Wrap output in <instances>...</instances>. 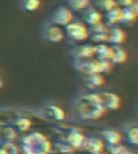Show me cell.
<instances>
[{
    "mask_svg": "<svg viewBox=\"0 0 138 154\" xmlns=\"http://www.w3.org/2000/svg\"><path fill=\"white\" fill-rule=\"evenodd\" d=\"M102 18H105V24L107 26L119 25L121 20V8L115 7L108 12H105L102 15Z\"/></svg>",
    "mask_w": 138,
    "mask_h": 154,
    "instance_id": "obj_22",
    "label": "cell"
},
{
    "mask_svg": "<svg viewBox=\"0 0 138 154\" xmlns=\"http://www.w3.org/2000/svg\"><path fill=\"white\" fill-rule=\"evenodd\" d=\"M105 150L108 154H124L126 151V148L123 144H106L105 143Z\"/></svg>",
    "mask_w": 138,
    "mask_h": 154,
    "instance_id": "obj_28",
    "label": "cell"
},
{
    "mask_svg": "<svg viewBox=\"0 0 138 154\" xmlns=\"http://www.w3.org/2000/svg\"><path fill=\"white\" fill-rule=\"evenodd\" d=\"M74 110L78 118L84 121L98 120L107 112L99 103V100L95 92L85 93L79 96L74 100Z\"/></svg>",
    "mask_w": 138,
    "mask_h": 154,
    "instance_id": "obj_1",
    "label": "cell"
},
{
    "mask_svg": "<svg viewBox=\"0 0 138 154\" xmlns=\"http://www.w3.org/2000/svg\"><path fill=\"white\" fill-rule=\"evenodd\" d=\"M43 110L46 118L55 122H63L66 119V112L57 105H54V103L45 105Z\"/></svg>",
    "mask_w": 138,
    "mask_h": 154,
    "instance_id": "obj_16",
    "label": "cell"
},
{
    "mask_svg": "<svg viewBox=\"0 0 138 154\" xmlns=\"http://www.w3.org/2000/svg\"><path fill=\"white\" fill-rule=\"evenodd\" d=\"M0 146L5 150L7 154H20V148L15 142H5Z\"/></svg>",
    "mask_w": 138,
    "mask_h": 154,
    "instance_id": "obj_29",
    "label": "cell"
},
{
    "mask_svg": "<svg viewBox=\"0 0 138 154\" xmlns=\"http://www.w3.org/2000/svg\"><path fill=\"white\" fill-rule=\"evenodd\" d=\"M89 27V38L95 43H107V30L108 26L102 21Z\"/></svg>",
    "mask_w": 138,
    "mask_h": 154,
    "instance_id": "obj_8",
    "label": "cell"
},
{
    "mask_svg": "<svg viewBox=\"0 0 138 154\" xmlns=\"http://www.w3.org/2000/svg\"><path fill=\"white\" fill-rule=\"evenodd\" d=\"M0 154H7V152H5V150L3 149L2 146H0Z\"/></svg>",
    "mask_w": 138,
    "mask_h": 154,
    "instance_id": "obj_32",
    "label": "cell"
},
{
    "mask_svg": "<svg viewBox=\"0 0 138 154\" xmlns=\"http://www.w3.org/2000/svg\"><path fill=\"white\" fill-rule=\"evenodd\" d=\"M11 126L17 133H27L33 126V121L29 118H26V116H17L12 121Z\"/></svg>",
    "mask_w": 138,
    "mask_h": 154,
    "instance_id": "obj_19",
    "label": "cell"
},
{
    "mask_svg": "<svg viewBox=\"0 0 138 154\" xmlns=\"http://www.w3.org/2000/svg\"><path fill=\"white\" fill-rule=\"evenodd\" d=\"M74 20V11H71L67 5H58L53 10L50 15L49 22L59 27H65L70 22Z\"/></svg>",
    "mask_w": 138,
    "mask_h": 154,
    "instance_id": "obj_5",
    "label": "cell"
},
{
    "mask_svg": "<svg viewBox=\"0 0 138 154\" xmlns=\"http://www.w3.org/2000/svg\"><path fill=\"white\" fill-rule=\"evenodd\" d=\"M95 93L99 100V103L106 111H114L120 108L121 99L115 93L109 91H100Z\"/></svg>",
    "mask_w": 138,
    "mask_h": 154,
    "instance_id": "obj_6",
    "label": "cell"
},
{
    "mask_svg": "<svg viewBox=\"0 0 138 154\" xmlns=\"http://www.w3.org/2000/svg\"><path fill=\"white\" fill-rule=\"evenodd\" d=\"M70 55L72 58L78 59L92 58L95 55V45L91 43L76 44L70 49Z\"/></svg>",
    "mask_w": 138,
    "mask_h": 154,
    "instance_id": "obj_10",
    "label": "cell"
},
{
    "mask_svg": "<svg viewBox=\"0 0 138 154\" xmlns=\"http://www.w3.org/2000/svg\"><path fill=\"white\" fill-rule=\"evenodd\" d=\"M95 8L99 10L100 12H108L111 9L118 7L117 3H115V0H94V5H93Z\"/></svg>",
    "mask_w": 138,
    "mask_h": 154,
    "instance_id": "obj_27",
    "label": "cell"
},
{
    "mask_svg": "<svg viewBox=\"0 0 138 154\" xmlns=\"http://www.w3.org/2000/svg\"><path fill=\"white\" fill-rule=\"evenodd\" d=\"M82 151H87L89 154H104L105 142L97 137H86Z\"/></svg>",
    "mask_w": 138,
    "mask_h": 154,
    "instance_id": "obj_13",
    "label": "cell"
},
{
    "mask_svg": "<svg viewBox=\"0 0 138 154\" xmlns=\"http://www.w3.org/2000/svg\"><path fill=\"white\" fill-rule=\"evenodd\" d=\"M80 13H81V21L86 26L94 25L102 21V13L92 5Z\"/></svg>",
    "mask_w": 138,
    "mask_h": 154,
    "instance_id": "obj_12",
    "label": "cell"
},
{
    "mask_svg": "<svg viewBox=\"0 0 138 154\" xmlns=\"http://www.w3.org/2000/svg\"><path fill=\"white\" fill-rule=\"evenodd\" d=\"M41 5H42L41 0H20V9L27 13L37 12Z\"/></svg>",
    "mask_w": 138,
    "mask_h": 154,
    "instance_id": "obj_26",
    "label": "cell"
},
{
    "mask_svg": "<svg viewBox=\"0 0 138 154\" xmlns=\"http://www.w3.org/2000/svg\"><path fill=\"white\" fill-rule=\"evenodd\" d=\"M67 7L74 12H82L92 5L91 0H67Z\"/></svg>",
    "mask_w": 138,
    "mask_h": 154,
    "instance_id": "obj_25",
    "label": "cell"
},
{
    "mask_svg": "<svg viewBox=\"0 0 138 154\" xmlns=\"http://www.w3.org/2000/svg\"><path fill=\"white\" fill-rule=\"evenodd\" d=\"M124 154H136L134 151H130V150H128V149H126V151L124 152Z\"/></svg>",
    "mask_w": 138,
    "mask_h": 154,
    "instance_id": "obj_31",
    "label": "cell"
},
{
    "mask_svg": "<svg viewBox=\"0 0 138 154\" xmlns=\"http://www.w3.org/2000/svg\"><path fill=\"white\" fill-rule=\"evenodd\" d=\"M64 138L66 139L67 142H68L76 151H77V150H81L82 151L83 144H84L85 140H86V136L84 135V133L78 128H74V127L68 129V131L66 133V136H65Z\"/></svg>",
    "mask_w": 138,
    "mask_h": 154,
    "instance_id": "obj_9",
    "label": "cell"
},
{
    "mask_svg": "<svg viewBox=\"0 0 138 154\" xmlns=\"http://www.w3.org/2000/svg\"><path fill=\"white\" fill-rule=\"evenodd\" d=\"M42 37L45 41L51 43H59L65 39L64 29L52 23H48L42 27Z\"/></svg>",
    "mask_w": 138,
    "mask_h": 154,
    "instance_id": "obj_7",
    "label": "cell"
},
{
    "mask_svg": "<svg viewBox=\"0 0 138 154\" xmlns=\"http://www.w3.org/2000/svg\"><path fill=\"white\" fill-rule=\"evenodd\" d=\"M3 86V80H2V77H1V75H0V88Z\"/></svg>",
    "mask_w": 138,
    "mask_h": 154,
    "instance_id": "obj_33",
    "label": "cell"
},
{
    "mask_svg": "<svg viewBox=\"0 0 138 154\" xmlns=\"http://www.w3.org/2000/svg\"><path fill=\"white\" fill-rule=\"evenodd\" d=\"M115 3L120 8H126L137 3V0H115Z\"/></svg>",
    "mask_w": 138,
    "mask_h": 154,
    "instance_id": "obj_30",
    "label": "cell"
},
{
    "mask_svg": "<svg viewBox=\"0 0 138 154\" xmlns=\"http://www.w3.org/2000/svg\"><path fill=\"white\" fill-rule=\"evenodd\" d=\"M110 54H111V48L107 43L95 44V58L102 59V60H109Z\"/></svg>",
    "mask_w": 138,
    "mask_h": 154,
    "instance_id": "obj_23",
    "label": "cell"
},
{
    "mask_svg": "<svg viewBox=\"0 0 138 154\" xmlns=\"http://www.w3.org/2000/svg\"><path fill=\"white\" fill-rule=\"evenodd\" d=\"M53 151L58 152L61 154H65V153H70V152H76V150L67 142V140L64 137H61V138L55 139L52 142V152Z\"/></svg>",
    "mask_w": 138,
    "mask_h": 154,
    "instance_id": "obj_21",
    "label": "cell"
},
{
    "mask_svg": "<svg viewBox=\"0 0 138 154\" xmlns=\"http://www.w3.org/2000/svg\"><path fill=\"white\" fill-rule=\"evenodd\" d=\"M124 133L126 136V141L130 144L137 146L138 144V128L136 124H130L124 128Z\"/></svg>",
    "mask_w": 138,
    "mask_h": 154,
    "instance_id": "obj_24",
    "label": "cell"
},
{
    "mask_svg": "<svg viewBox=\"0 0 138 154\" xmlns=\"http://www.w3.org/2000/svg\"><path fill=\"white\" fill-rule=\"evenodd\" d=\"M111 54H110V63L112 65L124 64L127 60V52L121 45H110Z\"/></svg>",
    "mask_w": 138,
    "mask_h": 154,
    "instance_id": "obj_17",
    "label": "cell"
},
{
    "mask_svg": "<svg viewBox=\"0 0 138 154\" xmlns=\"http://www.w3.org/2000/svg\"><path fill=\"white\" fill-rule=\"evenodd\" d=\"M138 16V3L121 8V20L119 25H132L137 20Z\"/></svg>",
    "mask_w": 138,
    "mask_h": 154,
    "instance_id": "obj_14",
    "label": "cell"
},
{
    "mask_svg": "<svg viewBox=\"0 0 138 154\" xmlns=\"http://www.w3.org/2000/svg\"><path fill=\"white\" fill-rule=\"evenodd\" d=\"M64 32L65 37L70 42H83L89 39V27L76 18L65 26Z\"/></svg>",
    "mask_w": 138,
    "mask_h": 154,
    "instance_id": "obj_4",
    "label": "cell"
},
{
    "mask_svg": "<svg viewBox=\"0 0 138 154\" xmlns=\"http://www.w3.org/2000/svg\"><path fill=\"white\" fill-rule=\"evenodd\" d=\"M126 35L120 25H110L107 30V43L110 45H121L125 41Z\"/></svg>",
    "mask_w": 138,
    "mask_h": 154,
    "instance_id": "obj_11",
    "label": "cell"
},
{
    "mask_svg": "<svg viewBox=\"0 0 138 154\" xmlns=\"http://www.w3.org/2000/svg\"><path fill=\"white\" fill-rule=\"evenodd\" d=\"M100 136L102 138V140L106 144H118L122 141V135L114 129H102L100 131Z\"/></svg>",
    "mask_w": 138,
    "mask_h": 154,
    "instance_id": "obj_18",
    "label": "cell"
},
{
    "mask_svg": "<svg viewBox=\"0 0 138 154\" xmlns=\"http://www.w3.org/2000/svg\"><path fill=\"white\" fill-rule=\"evenodd\" d=\"M17 139V131L12 126H1L0 128V144L5 142H15Z\"/></svg>",
    "mask_w": 138,
    "mask_h": 154,
    "instance_id": "obj_20",
    "label": "cell"
},
{
    "mask_svg": "<svg viewBox=\"0 0 138 154\" xmlns=\"http://www.w3.org/2000/svg\"><path fill=\"white\" fill-rule=\"evenodd\" d=\"M65 154H76L74 152H70V153H65Z\"/></svg>",
    "mask_w": 138,
    "mask_h": 154,
    "instance_id": "obj_34",
    "label": "cell"
},
{
    "mask_svg": "<svg viewBox=\"0 0 138 154\" xmlns=\"http://www.w3.org/2000/svg\"><path fill=\"white\" fill-rule=\"evenodd\" d=\"M82 82L89 90H95L105 84V78L102 73H89L82 75Z\"/></svg>",
    "mask_w": 138,
    "mask_h": 154,
    "instance_id": "obj_15",
    "label": "cell"
},
{
    "mask_svg": "<svg viewBox=\"0 0 138 154\" xmlns=\"http://www.w3.org/2000/svg\"><path fill=\"white\" fill-rule=\"evenodd\" d=\"M22 150L25 154H50L52 141L40 131H33L22 137Z\"/></svg>",
    "mask_w": 138,
    "mask_h": 154,
    "instance_id": "obj_2",
    "label": "cell"
},
{
    "mask_svg": "<svg viewBox=\"0 0 138 154\" xmlns=\"http://www.w3.org/2000/svg\"><path fill=\"white\" fill-rule=\"evenodd\" d=\"M72 66L77 71L81 72L82 75L89 73H108L111 71L113 65L110 60H102L95 57L92 58L78 59L72 58Z\"/></svg>",
    "mask_w": 138,
    "mask_h": 154,
    "instance_id": "obj_3",
    "label": "cell"
}]
</instances>
